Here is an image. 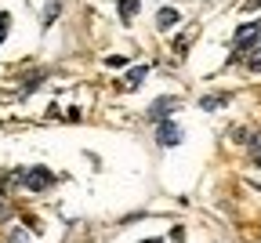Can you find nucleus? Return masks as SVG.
Listing matches in <instances>:
<instances>
[{
    "mask_svg": "<svg viewBox=\"0 0 261 243\" xmlns=\"http://www.w3.org/2000/svg\"><path fill=\"white\" fill-rule=\"evenodd\" d=\"M11 182H15V185H25V189H33V192H40V189H47V185L55 182V175H51L47 167H29V171H15Z\"/></svg>",
    "mask_w": 261,
    "mask_h": 243,
    "instance_id": "f257e3e1",
    "label": "nucleus"
},
{
    "mask_svg": "<svg viewBox=\"0 0 261 243\" xmlns=\"http://www.w3.org/2000/svg\"><path fill=\"white\" fill-rule=\"evenodd\" d=\"M156 142H160V145H167V149H171V145H178V142H181V127H178L174 120H160Z\"/></svg>",
    "mask_w": 261,
    "mask_h": 243,
    "instance_id": "f03ea898",
    "label": "nucleus"
},
{
    "mask_svg": "<svg viewBox=\"0 0 261 243\" xmlns=\"http://www.w3.org/2000/svg\"><path fill=\"white\" fill-rule=\"evenodd\" d=\"M178 106V98H160V102H152V109H149V116L152 120H167V113Z\"/></svg>",
    "mask_w": 261,
    "mask_h": 243,
    "instance_id": "7ed1b4c3",
    "label": "nucleus"
},
{
    "mask_svg": "<svg viewBox=\"0 0 261 243\" xmlns=\"http://www.w3.org/2000/svg\"><path fill=\"white\" fill-rule=\"evenodd\" d=\"M149 77V65H138V69H130V73L123 77V87H142V80Z\"/></svg>",
    "mask_w": 261,
    "mask_h": 243,
    "instance_id": "20e7f679",
    "label": "nucleus"
},
{
    "mask_svg": "<svg viewBox=\"0 0 261 243\" xmlns=\"http://www.w3.org/2000/svg\"><path fill=\"white\" fill-rule=\"evenodd\" d=\"M178 18H181V15H178L174 8H160V15H156V26H160V29H171Z\"/></svg>",
    "mask_w": 261,
    "mask_h": 243,
    "instance_id": "39448f33",
    "label": "nucleus"
},
{
    "mask_svg": "<svg viewBox=\"0 0 261 243\" xmlns=\"http://www.w3.org/2000/svg\"><path fill=\"white\" fill-rule=\"evenodd\" d=\"M135 15H138V0H120V18L130 22Z\"/></svg>",
    "mask_w": 261,
    "mask_h": 243,
    "instance_id": "423d86ee",
    "label": "nucleus"
},
{
    "mask_svg": "<svg viewBox=\"0 0 261 243\" xmlns=\"http://www.w3.org/2000/svg\"><path fill=\"white\" fill-rule=\"evenodd\" d=\"M225 102H228L225 94H207V98L200 102V109H221V106H225Z\"/></svg>",
    "mask_w": 261,
    "mask_h": 243,
    "instance_id": "0eeeda50",
    "label": "nucleus"
},
{
    "mask_svg": "<svg viewBox=\"0 0 261 243\" xmlns=\"http://www.w3.org/2000/svg\"><path fill=\"white\" fill-rule=\"evenodd\" d=\"M247 69H254V73H261V47H254L247 55Z\"/></svg>",
    "mask_w": 261,
    "mask_h": 243,
    "instance_id": "6e6552de",
    "label": "nucleus"
},
{
    "mask_svg": "<svg viewBox=\"0 0 261 243\" xmlns=\"http://www.w3.org/2000/svg\"><path fill=\"white\" fill-rule=\"evenodd\" d=\"M106 65H113V69H120V65H127V55H109V58H106Z\"/></svg>",
    "mask_w": 261,
    "mask_h": 243,
    "instance_id": "1a4fd4ad",
    "label": "nucleus"
},
{
    "mask_svg": "<svg viewBox=\"0 0 261 243\" xmlns=\"http://www.w3.org/2000/svg\"><path fill=\"white\" fill-rule=\"evenodd\" d=\"M8 214H11V203H8L4 192H0V218H8Z\"/></svg>",
    "mask_w": 261,
    "mask_h": 243,
    "instance_id": "9d476101",
    "label": "nucleus"
},
{
    "mask_svg": "<svg viewBox=\"0 0 261 243\" xmlns=\"http://www.w3.org/2000/svg\"><path fill=\"white\" fill-rule=\"evenodd\" d=\"M55 15H58V0H51V8L44 11V22H55Z\"/></svg>",
    "mask_w": 261,
    "mask_h": 243,
    "instance_id": "9b49d317",
    "label": "nucleus"
},
{
    "mask_svg": "<svg viewBox=\"0 0 261 243\" xmlns=\"http://www.w3.org/2000/svg\"><path fill=\"white\" fill-rule=\"evenodd\" d=\"M8 239H11V243H29V239H25V232H22V229H15V232H11V236H8Z\"/></svg>",
    "mask_w": 261,
    "mask_h": 243,
    "instance_id": "f8f14e48",
    "label": "nucleus"
},
{
    "mask_svg": "<svg viewBox=\"0 0 261 243\" xmlns=\"http://www.w3.org/2000/svg\"><path fill=\"white\" fill-rule=\"evenodd\" d=\"M4 37H8V15H0V44H4Z\"/></svg>",
    "mask_w": 261,
    "mask_h": 243,
    "instance_id": "ddd939ff",
    "label": "nucleus"
},
{
    "mask_svg": "<svg viewBox=\"0 0 261 243\" xmlns=\"http://www.w3.org/2000/svg\"><path fill=\"white\" fill-rule=\"evenodd\" d=\"M171 243H185V232H181V229H174V232H171Z\"/></svg>",
    "mask_w": 261,
    "mask_h": 243,
    "instance_id": "4468645a",
    "label": "nucleus"
},
{
    "mask_svg": "<svg viewBox=\"0 0 261 243\" xmlns=\"http://www.w3.org/2000/svg\"><path fill=\"white\" fill-rule=\"evenodd\" d=\"M261 8V0H247V11H257Z\"/></svg>",
    "mask_w": 261,
    "mask_h": 243,
    "instance_id": "2eb2a0df",
    "label": "nucleus"
},
{
    "mask_svg": "<svg viewBox=\"0 0 261 243\" xmlns=\"http://www.w3.org/2000/svg\"><path fill=\"white\" fill-rule=\"evenodd\" d=\"M142 243H163V239H142Z\"/></svg>",
    "mask_w": 261,
    "mask_h": 243,
    "instance_id": "dca6fc26",
    "label": "nucleus"
}]
</instances>
